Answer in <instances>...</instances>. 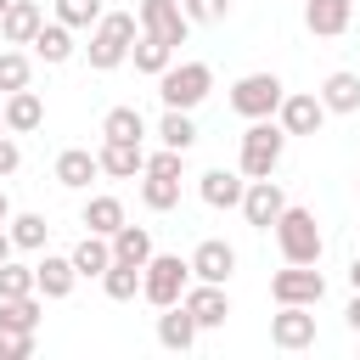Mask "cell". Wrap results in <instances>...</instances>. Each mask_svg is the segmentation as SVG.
Instances as JSON below:
<instances>
[{"mask_svg": "<svg viewBox=\"0 0 360 360\" xmlns=\"http://www.w3.org/2000/svg\"><path fill=\"white\" fill-rule=\"evenodd\" d=\"M135 34H141L135 11H101V17H96V28H90V45H84L90 68H96V73H112V68H124V62H129V45H135Z\"/></svg>", "mask_w": 360, "mask_h": 360, "instance_id": "1", "label": "cell"}, {"mask_svg": "<svg viewBox=\"0 0 360 360\" xmlns=\"http://www.w3.org/2000/svg\"><path fill=\"white\" fill-rule=\"evenodd\" d=\"M270 231H276V248H281V259H287V264H321L326 236H321V225H315V208L287 202V208H281V219H276Z\"/></svg>", "mask_w": 360, "mask_h": 360, "instance_id": "2", "label": "cell"}, {"mask_svg": "<svg viewBox=\"0 0 360 360\" xmlns=\"http://www.w3.org/2000/svg\"><path fill=\"white\" fill-rule=\"evenodd\" d=\"M281 152H287V129H281L276 118H248V129H242V152H236L242 180H264V174H276Z\"/></svg>", "mask_w": 360, "mask_h": 360, "instance_id": "3", "label": "cell"}, {"mask_svg": "<svg viewBox=\"0 0 360 360\" xmlns=\"http://www.w3.org/2000/svg\"><path fill=\"white\" fill-rule=\"evenodd\" d=\"M208 90H214V68H208V62H169V68L158 73L163 107H180V112H197V107L208 101Z\"/></svg>", "mask_w": 360, "mask_h": 360, "instance_id": "4", "label": "cell"}, {"mask_svg": "<svg viewBox=\"0 0 360 360\" xmlns=\"http://www.w3.org/2000/svg\"><path fill=\"white\" fill-rule=\"evenodd\" d=\"M186 287H191V264H186L180 253H152V259L141 264V298H146L152 309L180 304Z\"/></svg>", "mask_w": 360, "mask_h": 360, "instance_id": "5", "label": "cell"}, {"mask_svg": "<svg viewBox=\"0 0 360 360\" xmlns=\"http://www.w3.org/2000/svg\"><path fill=\"white\" fill-rule=\"evenodd\" d=\"M281 96H287V84H281L276 73H242V79L231 84V112H236V118H276Z\"/></svg>", "mask_w": 360, "mask_h": 360, "instance_id": "6", "label": "cell"}, {"mask_svg": "<svg viewBox=\"0 0 360 360\" xmlns=\"http://www.w3.org/2000/svg\"><path fill=\"white\" fill-rule=\"evenodd\" d=\"M135 22H141V34L174 45V51H180L186 34H191V17L180 11V0H141V6H135Z\"/></svg>", "mask_w": 360, "mask_h": 360, "instance_id": "7", "label": "cell"}, {"mask_svg": "<svg viewBox=\"0 0 360 360\" xmlns=\"http://www.w3.org/2000/svg\"><path fill=\"white\" fill-rule=\"evenodd\" d=\"M270 298L276 304H321L326 298V276L315 270V264H287V270H276L270 276Z\"/></svg>", "mask_w": 360, "mask_h": 360, "instance_id": "8", "label": "cell"}, {"mask_svg": "<svg viewBox=\"0 0 360 360\" xmlns=\"http://www.w3.org/2000/svg\"><path fill=\"white\" fill-rule=\"evenodd\" d=\"M236 208H242V219H248L253 231H270V225L281 219V208H287V191H281V180L264 174V180H248V186H242V202H236Z\"/></svg>", "mask_w": 360, "mask_h": 360, "instance_id": "9", "label": "cell"}, {"mask_svg": "<svg viewBox=\"0 0 360 360\" xmlns=\"http://www.w3.org/2000/svg\"><path fill=\"white\" fill-rule=\"evenodd\" d=\"M270 343L287 349V354L309 349V343H315V309H309V304H276V315H270Z\"/></svg>", "mask_w": 360, "mask_h": 360, "instance_id": "10", "label": "cell"}, {"mask_svg": "<svg viewBox=\"0 0 360 360\" xmlns=\"http://www.w3.org/2000/svg\"><path fill=\"white\" fill-rule=\"evenodd\" d=\"M276 124H281L287 135H321L326 107H321V96H315V90H287V96H281V107H276Z\"/></svg>", "mask_w": 360, "mask_h": 360, "instance_id": "11", "label": "cell"}, {"mask_svg": "<svg viewBox=\"0 0 360 360\" xmlns=\"http://www.w3.org/2000/svg\"><path fill=\"white\" fill-rule=\"evenodd\" d=\"M180 304L191 309V321H197L202 332H214V326L231 321V292H225L219 281H191V287L180 292Z\"/></svg>", "mask_w": 360, "mask_h": 360, "instance_id": "12", "label": "cell"}, {"mask_svg": "<svg viewBox=\"0 0 360 360\" xmlns=\"http://www.w3.org/2000/svg\"><path fill=\"white\" fill-rule=\"evenodd\" d=\"M186 264H191V281H219V287H225V281L236 276V248H231V242H219V236H208V242H197V248H191V259H186Z\"/></svg>", "mask_w": 360, "mask_h": 360, "instance_id": "13", "label": "cell"}, {"mask_svg": "<svg viewBox=\"0 0 360 360\" xmlns=\"http://www.w3.org/2000/svg\"><path fill=\"white\" fill-rule=\"evenodd\" d=\"M354 22V0H304V28L315 39H338Z\"/></svg>", "mask_w": 360, "mask_h": 360, "instance_id": "14", "label": "cell"}, {"mask_svg": "<svg viewBox=\"0 0 360 360\" xmlns=\"http://www.w3.org/2000/svg\"><path fill=\"white\" fill-rule=\"evenodd\" d=\"M0 112H6V129L11 135H34L39 124H45V101H39V90H11L6 101H0Z\"/></svg>", "mask_w": 360, "mask_h": 360, "instance_id": "15", "label": "cell"}, {"mask_svg": "<svg viewBox=\"0 0 360 360\" xmlns=\"http://www.w3.org/2000/svg\"><path fill=\"white\" fill-rule=\"evenodd\" d=\"M51 174H56V186H62V191H90V180L101 174V163H96V152H90V146H68V152L56 158V169H51Z\"/></svg>", "mask_w": 360, "mask_h": 360, "instance_id": "16", "label": "cell"}, {"mask_svg": "<svg viewBox=\"0 0 360 360\" xmlns=\"http://www.w3.org/2000/svg\"><path fill=\"white\" fill-rule=\"evenodd\" d=\"M34 287H39V298H68V292L79 287L73 259H68V253H45V259L34 264Z\"/></svg>", "mask_w": 360, "mask_h": 360, "instance_id": "17", "label": "cell"}, {"mask_svg": "<svg viewBox=\"0 0 360 360\" xmlns=\"http://www.w3.org/2000/svg\"><path fill=\"white\" fill-rule=\"evenodd\" d=\"M197 321H191V309L186 304H169L163 315H158V343L169 349V354H186V349H197Z\"/></svg>", "mask_w": 360, "mask_h": 360, "instance_id": "18", "label": "cell"}, {"mask_svg": "<svg viewBox=\"0 0 360 360\" xmlns=\"http://www.w3.org/2000/svg\"><path fill=\"white\" fill-rule=\"evenodd\" d=\"M96 163H101V174H112V180H135V174L146 169V152H141V141H101Z\"/></svg>", "mask_w": 360, "mask_h": 360, "instance_id": "19", "label": "cell"}, {"mask_svg": "<svg viewBox=\"0 0 360 360\" xmlns=\"http://www.w3.org/2000/svg\"><path fill=\"white\" fill-rule=\"evenodd\" d=\"M28 45H34V56H39L45 68H62V62L79 51V45H73V28H68V22H56V17H51V22H39V34H34Z\"/></svg>", "mask_w": 360, "mask_h": 360, "instance_id": "20", "label": "cell"}, {"mask_svg": "<svg viewBox=\"0 0 360 360\" xmlns=\"http://www.w3.org/2000/svg\"><path fill=\"white\" fill-rule=\"evenodd\" d=\"M242 169L231 174V169H208V174H197V197L208 202V208H236L242 202Z\"/></svg>", "mask_w": 360, "mask_h": 360, "instance_id": "21", "label": "cell"}, {"mask_svg": "<svg viewBox=\"0 0 360 360\" xmlns=\"http://www.w3.org/2000/svg\"><path fill=\"white\" fill-rule=\"evenodd\" d=\"M39 22H45V11H39L34 0H11V6L0 11V39H6V45H28V39L39 34Z\"/></svg>", "mask_w": 360, "mask_h": 360, "instance_id": "22", "label": "cell"}, {"mask_svg": "<svg viewBox=\"0 0 360 360\" xmlns=\"http://www.w3.org/2000/svg\"><path fill=\"white\" fill-rule=\"evenodd\" d=\"M321 107L326 112H360V73H349V68H338V73H326L321 79Z\"/></svg>", "mask_w": 360, "mask_h": 360, "instance_id": "23", "label": "cell"}, {"mask_svg": "<svg viewBox=\"0 0 360 360\" xmlns=\"http://www.w3.org/2000/svg\"><path fill=\"white\" fill-rule=\"evenodd\" d=\"M107 242H112V259H124V264H146V259H152V231H146V225H129V219H124Z\"/></svg>", "mask_w": 360, "mask_h": 360, "instance_id": "24", "label": "cell"}, {"mask_svg": "<svg viewBox=\"0 0 360 360\" xmlns=\"http://www.w3.org/2000/svg\"><path fill=\"white\" fill-rule=\"evenodd\" d=\"M68 259H73V270H79V276H96V281H101V270L112 264V242H107V236H96V231H84V236H79V248H73Z\"/></svg>", "mask_w": 360, "mask_h": 360, "instance_id": "25", "label": "cell"}, {"mask_svg": "<svg viewBox=\"0 0 360 360\" xmlns=\"http://www.w3.org/2000/svg\"><path fill=\"white\" fill-rule=\"evenodd\" d=\"M129 62H135V73H152V79H158V73L174 62V45H163V39H152V34H135Z\"/></svg>", "mask_w": 360, "mask_h": 360, "instance_id": "26", "label": "cell"}, {"mask_svg": "<svg viewBox=\"0 0 360 360\" xmlns=\"http://www.w3.org/2000/svg\"><path fill=\"white\" fill-rule=\"evenodd\" d=\"M158 141L174 146V152H191V146H197V124H191V112L163 107V118H158Z\"/></svg>", "mask_w": 360, "mask_h": 360, "instance_id": "27", "label": "cell"}, {"mask_svg": "<svg viewBox=\"0 0 360 360\" xmlns=\"http://www.w3.org/2000/svg\"><path fill=\"white\" fill-rule=\"evenodd\" d=\"M141 202H146L152 214H169V208H180V180L141 169Z\"/></svg>", "mask_w": 360, "mask_h": 360, "instance_id": "28", "label": "cell"}, {"mask_svg": "<svg viewBox=\"0 0 360 360\" xmlns=\"http://www.w3.org/2000/svg\"><path fill=\"white\" fill-rule=\"evenodd\" d=\"M101 292H107L112 304H129V298L141 292V264H124V259H112V264L101 270Z\"/></svg>", "mask_w": 360, "mask_h": 360, "instance_id": "29", "label": "cell"}, {"mask_svg": "<svg viewBox=\"0 0 360 360\" xmlns=\"http://www.w3.org/2000/svg\"><path fill=\"white\" fill-rule=\"evenodd\" d=\"M39 292H22V298H0V326L11 332H39Z\"/></svg>", "mask_w": 360, "mask_h": 360, "instance_id": "30", "label": "cell"}, {"mask_svg": "<svg viewBox=\"0 0 360 360\" xmlns=\"http://www.w3.org/2000/svg\"><path fill=\"white\" fill-rule=\"evenodd\" d=\"M146 135V118H141V107H112L107 118H101V141H141Z\"/></svg>", "mask_w": 360, "mask_h": 360, "instance_id": "31", "label": "cell"}, {"mask_svg": "<svg viewBox=\"0 0 360 360\" xmlns=\"http://www.w3.org/2000/svg\"><path fill=\"white\" fill-rule=\"evenodd\" d=\"M124 219H129V214H124V202H118V197H107V191L84 202V225H90L96 236H112V231H118Z\"/></svg>", "mask_w": 360, "mask_h": 360, "instance_id": "32", "label": "cell"}, {"mask_svg": "<svg viewBox=\"0 0 360 360\" xmlns=\"http://www.w3.org/2000/svg\"><path fill=\"white\" fill-rule=\"evenodd\" d=\"M6 231H11V248H22V253H39V248H45V236H51L45 214H11V219H6Z\"/></svg>", "mask_w": 360, "mask_h": 360, "instance_id": "33", "label": "cell"}, {"mask_svg": "<svg viewBox=\"0 0 360 360\" xmlns=\"http://www.w3.org/2000/svg\"><path fill=\"white\" fill-rule=\"evenodd\" d=\"M22 292H39V287H34V264L6 259V264H0V298H22Z\"/></svg>", "mask_w": 360, "mask_h": 360, "instance_id": "34", "label": "cell"}, {"mask_svg": "<svg viewBox=\"0 0 360 360\" xmlns=\"http://www.w3.org/2000/svg\"><path fill=\"white\" fill-rule=\"evenodd\" d=\"M34 79V62L22 56V51H0V90L11 96V90H22Z\"/></svg>", "mask_w": 360, "mask_h": 360, "instance_id": "35", "label": "cell"}, {"mask_svg": "<svg viewBox=\"0 0 360 360\" xmlns=\"http://www.w3.org/2000/svg\"><path fill=\"white\" fill-rule=\"evenodd\" d=\"M96 17H101V0H56V22H68L73 34L96 28Z\"/></svg>", "mask_w": 360, "mask_h": 360, "instance_id": "36", "label": "cell"}, {"mask_svg": "<svg viewBox=\"0 0 360 360\" xmlns=\"http://www.w3.org/2000/svg\"><path fill=\"white\" fill-rule=\"evenodd\" d=\"M180 11L191 22H225L231 17V0H180Z\"/></svg>", "mask_w": 360, "mask_h": 360, "instance_id": "37", "label": "cell"}, {"mask_svg": "<svg viewBox=\"0 0 360 360\" xmlns=\"http://www.w3.org/2000/svg\"><path fill=\"white\" fill-rule=\"evenodd\" d=\"M146 169H152V174H169V180H186V152L163 146V152H152V158H146Z\"/></svg>", "mask_w": 360, "mask_h": 360, "instance_id": "38", "label": "cell"}, {"mask_svg": "<svg viewBox=\"0 0 360 360\" xmlns=\"http://www.w3.org/2000/svg\"><path fill=\"white\" fill-rule=\"evenodd\" d=\"M34 354V332H11L0 326V360H28Z\"/></svg>", "mask_w": 360, "mask_h": 360, "instance_id": "39", "label": "cell"}, {"mask_svg": "<svg viewBox=\"0 0 360 360\" xmlns=\"http://www.w3.org/2000/svg\"><path fill=\"white\" fill-rule=\"evenodd\" d=\"M22 169V146H17V135L11 129H0V180L6 174H17Z\"/></svg>", "mask_w": 360, "mask_h": 360, "instance_id": "40", "label": "cell"}, {"mask_svg": "<svg viewBox=\"0 0 360 360\" xmlns=\"http://www.w3.org/2000/svg\"><path fill=\"white\" fill-rule=\"evenodd\" d=\"M343 321H349V332H360V292L349 298V309H343Z\"/></svg>", "mask_w": 360, "mask_h": 360, "instance_id": "41", "label": "cell"}, {"mask_svg": "<svg viewBox=\"0 0 360 360\" xmlns=\"http://www.w3.org/2000/svg\"><path fill=\"white\" fill-rule=\"evenodd\" d=\"M11 253H17V248H11V231H6V225H0V264H6V259H11Z\"/></svg>", "mask_w": 360, "mask_h": 360, "instance_id": "42", "label": "cell"}, {"mask_svg": "<svg viewBox=\"0 0 360 360\" xmlns=\"http://www.w3.org/2000/svg\"><path fill=\"white\" fill-rule=\"evenodd\" d=\"M349 287H354V292H360V253H354V259H349Z\"/></svg>", "mask_w": 360, "mask_h": 360, "instance_id": "43", "label": "cell"}, {"mask_svg": "<svg viewBox=\"0 0 360 360\" xmlns=\"http://www.w3.org/2000/svg\"><path fill=\"white\" fill-rule=\"evenodd\" d=\"M11 219V197H6V186H0V225Z\"/></svg>", "mask_w": 360, "mask_h": 360, "instance_id": "44", "label": "cell"}, {"mask_svg": "<svg viewBox=\"0 0 360 360\" xmlns=\"http://www.w3.org/2000/svg\"><path fill=\"white\" fill-rule=\"evenodd\" d=\"M0 129H6V112H0Z\"/></svg>", "mask_w": 360, "mask_h": 360, "instance_id": "45", "label": "cell"}, {"mask_svg": "<svg viewBox=\"0 0 360 360\" xmlns=\"http://www.w3.org/2000/svg\"><path fill=\"white\" fill-rule=\"evenodd\" d=\"M6 6H11V0H0V11H6Z\"/></svg>", "mask_w": 360, "mask_h": 360, "instance_id": "46", "label": "cell"}, {"mask_svg": "<svg viewBox=\"0 0 360 360\" xmlns=\"http://www.w3.org/2000/svg\"><path fill=\"white\" fill-rule=\"evenodd\" d=\"M354 191H360V180H354Z\"/></svg>", "mask_w": 360, "mask_h": 360, "instance_id": "47", "label": "cell"}]
</instances>
